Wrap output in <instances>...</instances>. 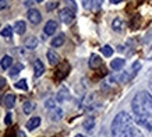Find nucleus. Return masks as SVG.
Masks as SVG:
<instances>
[{
    "label": "nucleus",
    "instance_id": "9d476101",
    "mask_svg": "<svg viewBox=\"0 0 152 137\" xmlns=\"http://www.w3.org/2000/svg\"><path fill=\"white\" fill-rule=\"evenodd\" d=\"M46 56H48V60H49V63H50L52 66H56V64L59 63L60 57H59V55L56 53L55 50H48Z\"/></svg>",
    "mask_w": 152,
    "mask_h": 137
},
{
    "label": "nucleus",
    "instance_id": "f704fd0d",
    "mask_svg": "<svg viewBox=\"0 0 152 137\" xmlns=\"http://www.w3.org/2000/svg\"><path fill=\"white\" fill-rule=\"evenodd\" d=\"M95 1H96V6H98V7H101V4L103 3V0H95Z\"/></svg>",
    "mask_w": 152,
    "mask_h": 137
},
{
    "label": "nucleus",
    "instance_id": "a211bd4d",
    "mask_svg": "<svg viewBox=\"0 0 152 137\" xmlns=\"http://www.w3.org/2000/svg\"><path fill=\"white\" fill-rule=\"evenodd\" d=\"M4 105L9 108V109H11L14 105H15V96L13 95V94H9V95L4 96Z\"/></svg>",
    "mask_w": 152,
    "mask_h": 137
},
{
    "label": "nucleus",
    "instance_id": "9b49d317",
    "mask_svg": "<svg viewBox=\"0 0 152 137\" xmlns=\"http://www.w3.org/2000/svg\"><path fill=\"white\" fill-rule=\"evenodd\" d=\"M39 124H41V118L35 116V118L29 119V120L27 122V129H28V130H35Z\"/></svg>",
    "mask_w": 152,
    "mask_h": 137
},
{
    "label": "nucleus",
    "instance_id": "58836bf2",
    "mask_svg": "<svg viewBox=\"0 0 152 137\" xmlns=\"http://www.w3.org/2000/svg\"><path fill=\"white\" fill-rule=\"evenodd\" d=\"M35 1H38V3H41V1H43V0H35Z\"/></svg>",
    "mask_w": 152,
    "mask_h": 137
},
{
    "label": "nucleus",
    "instance_id": "6e6552de",
    "mask_svg": "<svg viewBox=\"0 0 152 137\" xmlns=\"http://www.w3.org/2000/svg\"><path fill=\"white\" fill-rule=\"evenodd\" d=\"M43 71H45L43 63H42L41 60H35V64H34V76H35V77H39V76L43 74Z\"/></svg>",
    "mask_w": 152,
    "mask_h": 137
},
{
    "label": "nucleus",
    "instance_id": "72a5a7b5",
    "mask_svg": "<svg viewBox=\"0 0 152 137\" xmlns=\"http://www.w3.org/2000/svg\"><path fill=\"white\" fill-rule=\"evenodd\" d=\"M147 59H152V46H149V50L147 52Z\"/></svg>",
    "mask_w": 152,
    "mask_h": 137
},
{
    "label": "nucleus",
    "instance_id": "4468645a",
    "mask_svg": "<svg viewBox=\"0 0 152 137\" xmlns=\"http://www.w3.org/2000/svg\"><path fill=\"white\" fill-rule=\"evenodd\" d=\"M38 45H39V41H38V38L29 37V38H27V39H25V46H27L28 49H35Z\"/></svg>",
    "mask_w": 152,
    "mask_h": 137
},
{
    "label": "nucleus",
    "instance_id": "4c0bfd02",
    "mask_svg": "<svg viewBox=\"0 0 152 137\" xmlns=\"http://www.w3.org/2000/svg\"><path fill=\"white\" fill-rule=\"evenodd\" d=\"M75 137H85V136H83V134H77Z\"/></svg>",
    "mask_w": 152,
    "mask_h": 137
},
{
    "label": "nucleus",
    "instance_id": "393cba45",
    "mask_svg": "<svg viewBox=\"0 0 152 137\" xmlns=\"http://www.w3.org/2000/svg\"><path fill=\"white\" fill-rule=\"evenodd\" d=\"M1 37H4V38H10L11 35H13V29H11V27H6L1 29V34H0Z\"/></svg>",
    "mask_w": 152,
    "mask_h": 137
},
{
    "label": "nucleus",
    "instance_id": "c756f323",
    "mask_svg": "<svg viewBox=\"0 0 152 137\" xmlns=\"http://www.w3.org/2000/svg\"><path fill=\"white\" fill-rule=\"evenodd\" d=\"M57 6H59V3H57V1H52V3H48V4H46V10H48V11H52V10L57 9Z\"/></svg>",
    "mask_w": 152,
    "mask_h": 137
},
{
    "label": "nucleus",
    "instance_id": "7c9ffc66",
    "mask_svg": "<svg viewBox=\"0 0 152 137\" xmlns=\"http://www.w3.org/2000/svg\"><path fill=\"white\" fill-rule=\"evenodd\" d=\"M7 6H9L7 0H0V10H4Z\"/></svg>",
    "mask_w": 152,
    "mask_h": 137
},
{
    "label": "nucleus",
    "instance_id": "bb28decb",
    "mask_svg": "<svg viewBox=\"0 0 152 137\" xmlns=\"http://www.w3.org/2000/svg\"><path fill=\"white\" fill-rule=\"evenodd\" d=\"M140 67H141V63L140 62H135V63L133 64V67H131V76H135V74L138 73V70H140Z\"/></svg>",
    "mask_w": 152,
    "mask_h": 137
},
{
    "label": "nucleus",
    "instance_id": "2eb2a0df",
    "mask_svg": "<svg viewBox=\"0 0 152 137\" xmlns=\"http://www.w3.org/2000/svg\"><path fill=\"white\" fill-rule=\"evenodd\" d=\"M64 41H66L64 34H60V35H57L56 38L52 39V46H53V48H59V46H61L64 43Z\"/></svg>",
    "mask_w": 152,
    "mask_h": 137
},
{
    "label": "nucleus",
    "instance_id": "e433bc0d",
    "mask_svg": "<svg viewBox=\"0 0 152 137\" xmlns=\"http://www.w3.org/2000/svg\"><path fill=\"white\" fill-rule=\"evenodd\" d=\"M6 137H14V134H13V133H7V134H6Z\"/></svg>",
    "mask_w": 152,
    "mask_h": 137
},
{
    "label": "nucleus",
    "instance_id": "c9c22d12",
    "mask_svg": "<svg viewBox=\"0 0 152 137\" xmlns=\"http://www.w3.org/2000/svg\"><path fill=\"white\" fill-rule=\"evenodd\" d=\"M120 1H123V0H110V3H113V4H117Z\"/></svg>",
    "mask_w": 152,
    "mask_h": 137
},
{
    "label": "nucleus",
    "instance_id": "ddd939ff",
    "mask_svg": "<svg viewBox=\"0 0 152 137\" xmlns=\"http://www.w3.org/2000/svg\"><path fill=\"white\" fill-rule=\"evenodd\" d=\"M102 64V59L98 55H92L89 57V67L91 68H98Z\"/></svg>",
    "mask_w": 152,
    "mask_h": 137
},
{
    "label": "nucleus",
    "instance_id": "c85d7f7f",
    "mask_svg": "<svg viewBox=\"0 0 152 137\" xmlns=\"http://www.w3.org/2000/svg\"><path fill=\"white\" fill-rule=\"evenodd\" d=\"M45 106H46L48 109H53V108H56V102H55V99H48L46 102H45Z\"/></svg>",
    "mask_w": 152,
    "mask_h": 137
},
{
    "label": "nucleus",
    "instance_id": "20e7f679",
    "mask_svg": "<svg viewBox=\"0 0 152 137\" xmlns=\"http://www.w3.org/2000/svg\"><path fill=\"white\" fill-rule=\"evenodd\" d=\"M59 18L61 23L71 24L74 21V10L71 9H61L59 13Z\"/></svg>",
    "mask_w": 152,
    "mask_h": 137
},
{
    "label": "nucleus",
    "instance_id": "cd10ccee",
    "mask_svg": "<svg viewBox=\"0 0 152 137\" xmlns=\"http://www.w3.org/2000/svg\"><path fill=\"white\" fill-rule=\"evenodd\" d=\"M94 6V0H83V7L85 10H91Z\"/></svg>",
    "mask_w": 152,
    "mask_h": 137
},
{
    "label": "nucleus",
    "instance_id": "dca6fc26",
    "mask_svg": "<svg viewBox=\"0 0 152 137\" xmlns=\"http://www.w3.org/2000/svg\"><path fill=\"white\" fill-rule=\"evenodd\" d=\"M34 109H35V104H34L32 101H25V102H24L23 110H24V113H25V115L32 113Z\"/></svg>",
    "mask_w": 152,
    "mask_h": 137
},
{
    "label": "nucleus",
    "instance_id": "f03ea898",
    "mask_svg": "<svg viewBox=\"0 0 152 137\" xmlns=\"http://www.w3.org/2000/svg\"><path fill=\"white\" fill-rule=\"evenodd\" d=\"M135 116L152 118V95L148 91H141L133 98L131 102Z\"/></svg>",
    "mask_w": 152,
    "mask_h": 137
},
{
    "label": "nucleus",
    "instance_id": "4be33fe9",
    "mask_svg": "<svg viewBox=\"0 0 152 137\" xmlns=\"http://www.w3.org/2000/svg\"><path fill=\"white\" fill-rule=\"evenodd\" d=\"M11 64H13V57L4 56V57L1 59V68H9Z\"/></svg>",
    "mask_w": 152,
    "mask_h": 137
},
{
    "label": "nucleus",
    "instance_id": "6ab92c4d",
    "mask_svg": "<svg viewBox=\"0 0 152 137\" xmlns=\"http://www.w3.org/2000/svg\"><path fill=\"white\" fill-rule=\"evenodd\" d=\"M112 28H113L115 31H121V29L124 28V23H123V20L121 18H115L113 20V23H112Z\"/></svg>",
    "mask_w": 152,
    "mask_h": 137
},
{
    "label": "nucleus",
    "instance_id": "39448f33",
    "mask_svg": "<svg viewBox=\"0 0 152 137\" xmlns=\"http://www.w3.org/2000/svg\"><path fill=\"white\" fill-rule=\"evenodd\" d=\"M28 20H29L34 25H37V24H39L42 21V15H41V13H39L38 10L31 9L29 11H28Z\"/></svg>",
    "mask_w": 152,
    "mask_h": 137
},
{
    "label": "nucleus",
    "instance_id": "aec40b11",
    "mask_svg": "<svg viewBox=\"0 0 152 137\" xmlns=\"http://www.w3.org/2000/svg\"><path fill=\"white\" fill-rule=\"evenodd\" d=\"M67 99H69V91L66 88H61L57 94V102H64Z\"/></svg>",
    "mask_w": 152,
    "mask_h": 137
},
{
    "label": "nucleus",
    "instance_id": "473e14b6",
    "mask_svg": "<svg viewBox=\"0 0 152 137\" xmlns=\"http://www.w3.org/2000/svg\"><path fill=\"white\" fill-rule=\"evenodd\" d=\"M6 82H7V81H6V78H4V77H0V88L4 87Z\"/></svg>",
    "mask_w": 152,
    "mask_h": 137
},
{
    "label": "nucleus",
    "instance_id": "423d86ee",
    "mask_svg": "<svg viewBox=\"0 0 152 137\" xmlns=\"http://www.w3.org/2000/svg\"><path fill=\"white\" fill-rule=\"evenodd\" d=\"M135 122L144 126L145 129H148V130H152V123L149 122V118H147V116H135Z\"/></svg>",
    "mask_w": 152,
    "mask_h": 137
},
{
    "label": "nucleus",
    "instance_id": "b1692460",
    "mask_svg": "<svg viewBox=\"0 0 152 137\" xmlns=\"http://www.w3.org/2000/svg\"><path fill=\"white\" fill-rule=\"evenodd\" d=\"M23 68H24L23 64H21V63H17L13 68H11V70H10V76H11V77H13V76H17V74H18L20 71L23 70Z\"/></svg>",
    "mask_w": 152,
    "mask_h": 137
},
{
    "label": "nucleus",
    "instance_id": "5701e85b",
    "mask_svg": "<svg viewBox=\"0 0 152 137\" xmlns=\"http://www.w3.org/2000/svg\"><path fill=\"white\" fill-rule=\"evenodd\" d=\"M101 52L103 53V56L105 57H110L112 55H113V49H112L109 45H105V46H102V49H101Z\"/></svg>",
    "mask_w": 152,
    "mask_h": 137
},
{
    "label": "nucleus",
    "instance_id": "412c9836",
    "mask_svg": "<svg viewBox=\"0 0 152 137\" xmlns=\"http://www.w3.org/2000/svg\"><path fill=\"white\" fill-rule=\"evenodd\" d=\"M94 127H95V120H94V118H88L84 120V129H85V130L91 132V130H94Z\"/></svg>",
    "mask_w": 152,
    "mask_h": 137
},
{
    "label": "nucleus",
    "instance_id": "1a4fd4ad",
    "mask_svg": "<svg viewBox=\"0 0 152 137\" xmlns=\"http://www.w3.org/2000/svg\"><path fill=\"white\" fill-rule=\"evenodd\" d=\"M27 31V24L25 21H17L14 24V32H17L18 35H24Z\"/></svg>",
    "mask_w": 152,
    "mask_h": 137
},
{
    "label": "nucleus",
    "instance_id": "2f4dec72",
    "mask_svg": "<svg viewBox=\"0 0 152 137\" xmlns=\"http://www.w3.org/2000/svg\"><path fill=\"white\" fill-rule=\"evenodd\" d=\"M4 122H6V124H11V113H7Z\"/></svg>",
    "mask_w": 152,
    "mask_h": 137
},
{
    "label": "nucleus",
    "instance_id": "a878e982",
    "mask_svg": "<svg viewBox=\"0 0 152 137\" xmlns=\"http://www.w3.org/2000/svg\"><path fill=\"white\" fill-rule=\"evenodd\" d=\"M15 87L17 88H21V90H24V91H27L28 90V84L25 80H20L18 82H15Z\"/></svg>",
    "mask_w": 152,
    "mask_h": 137
},
{
    "label": "nucleus",
    "instance_id": "f8f14e48",
    "mask_svg": "<svg viewBox=\"0 0 152 137\" xmlns=\"http://www.w3.org/2000/svg\"><path fill=\"white\" fill-rule=\"evenodd\" d=\"M50 119L52 120H55V122H57V120H60V119L63 118V110L60 109V108H53V109H50Z\"/></svg>",
    "mask_w": 152,
    "mask_h": 137
},
{
    "label": "nucleus",
    "instance_id": "f257e3e1",
    "mask_svg": "<svg viewBox=\"0 0 152 137\" xmlns=\"http://www.w3.org/2000/svg\"><path fill=\"white\" fill-rule=\"evenodd\" d=\"M113 137H135L137 132L133 126V118L127 112H120L112 122Z\"/></svg>",
    "mask_w": 152,
    "mask_h": 137
},
{
    "label": "nucleus",
    "instance_id": "0eeeda50",
    "mask_svg": "<svg viewBox=\"0 0 152 137\" xmlns=\"http://www.w3.org/2000/svg\"><path fill=\"white\" fill-rule=\"evenodd\" d=\"M56 28H57V23L56 21H53V20H50V21H48L46 25H45V28H43V32L46 34V35H53L56 31Z\"/></svg>",
    "mask_w": 152,
    "mask_h": 137
},
{
    "label": "nucleus",
    "instance_id": "f3484780",
    "mask_svg": "<svg viewBox=\"0 0 152 137\" xmlns=\"http://www.w3.org/2000/svg\"><path fill=\"white\" fill-rule=\"evenodd\" d=\"M124 59H113L110 63V67L113 68V70H120V68H123V66H124Z\"/></svg>",
    "mask_w": 152,
    "mask_h": 137
},
{
    "label": "nucleus",
    "instance_id": "7ed1b4c3",
    "mask_svg": "<svg viewBox=\"0 0 152 137\" xmlns=\"http://www.w3.org/2000/svg\"><path fill=\"white\" fill-rule=\"evenodd\" d=\"M70 73V64L69 62H63V63H60V66L57 67L55 73V80L60 81V80H63V78L67 77V74Z\"/></svg>",
    "mask_w": 152,
    "mask_h": 137
},
{
    "label": "nucleus",
    "instance_id": "ea45409f",
    "mask_svg": "<svg viewBox=\"0 0 152 137\" xmlns=\"http://www.w3.org/2000/svg\"><path fill=\"white\" fill-rule=\"evenodd\" d=\"M151 90H152V82H151Z\"/></svg>",
    "mask_w": 152,
    "mask_h": 137
}]
</instances>
